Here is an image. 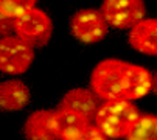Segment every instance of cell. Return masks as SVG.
<instances>
[{
    "label": "cell",
    "mask_w": 157,
    "mask_h": 140,
    "mask_svg": "<svg viewBox=\"0 0 157 140\" xmlns=\"http://www.w3.org/2000/svg\"><path fill=\"white\" fill-rule=\"evenodd\" d=\"M152 75L139 64L103 59L90 73V89L104 100H139L151 92Z\"/></svg>",
    "instance_id": "6da1fadb"
},
{
    "label": "cell",
    "mask_w": 157,
    "mask_h": 140,
    "mask_svg": "<svg viewBox=\"0 0 157 140\" xmlns=\"http://www.w3.org/2000/svg\"><path fill=\"white\" fill-rule=\"evenodd\" d=\"M139 117L140 111L131 100H104L94 120L106 138H126Z\"/></svg>",
    "instance_id": "7a4b0ae2"
},
{
    "label": "cell",
    "mask_w": 157,
    "mask_h": 140,
    "mask_svg": "<svg viewBox=\"0 0 157 140\" xmlns=\"http://www.w3.org/2000/svg\"><path fill=\"white\" fill-rule=\"evenodd\" d=\"M53 33V23L47 13L39 8H31L20 14L14 22V34L34 49L45 47Z\"/></svg>",
    "instance_id": "3957f363"
},
{
    "label": "cell",
    "mask_w": 157,
    "mask_h": 140,
    "mask_svg": "<svg viewBox=\"0 0 157 140\" xmlns=\"http://www.w3.org/2000/svg\"><path fill=\"white\" fill-rule=\"evenodd\" d=\"M34 61V47L19 36H3L0 41V70L8 75H22Z\"/></svg>",
    "instance_id": "277c9868"
},
{
    "label": "cell",
    "mask_w": 157,
    "mask_h": 140,
    "mask_svg": "<svg viewBox=\"0 0 157 140\" xmlns=\"http://www.w3.org/2000/svg\"><path fill=\"white\" fill-rule=\"evenodd\" d=\"M109 27L101 10H79L70 19V33L82 44H97L103 41L109 33Z\"/></svg>",
    "instance_id": "5b68a950"
},
{
    "label": "cell",
    "mask_w": 157,
    "mask_h": 140,
    "mask_svg": "<svg viewBox=\"0 0 157 140\" xmlns=\"http://www.w3.org/2000/svg\"><path fill=\"white\" fill-rule=\"evenodd\" d=\"M100 10L109 25L118 30H131L146 14L143 0H103Z\"/></svg>",
    "instance_id": "8992f818"
},
{
    "label": "cell",
    "mask_w": 157,
    "mask_h": 140,
    "mask_svg": "<svg viewBox=\"0 0 157 140\" xmlns=\"http://www.w3.org/2000/svg\"><path fill=\"white\" fill-rule=\"evenodd\" d=\"M128 42L136 52L157 56V19H143L129 30Z\"/></svg>",
    "instance_id": "52a82bcc"
},
{
    "label": "cell",
    "mask_w": 157,
    "mask_h": 140,
    "mask_svg": "<svg viewBox=\"0 0 157 140\" xmlns=\"http://www.w3.org/2000/svg\"><path fill=\"white\" fill-rule=\"evenodd\" d=\"M24 134L30 140H55L56 132V111H34L24 125Z\"/></svg>",
    "instance_id": "ba28073f"
},
{
    "label": "cell",
    "mask_w": 157,
    "mask_h": 140,
    "mask_svg": "<svg viewBox=\"0 0 157 140\" xmlns=\"http://www.w3.org/2000/svg\"><path fill=\"white\" fill-rule=\"evenodd\" d=\"M100 104L101 103L97 93L92 89H84V87L70 89L69 92L64 93V97L59 101V107L76 111L90 120L95 119Z\"/></svg>",
    "instance_id": "9c48e42d"
},
{
    "label": "cell",
    "mask_w": 157,
    "mask_h": 140,
    "mask_svg": "<svg viewBox=\"0 0 157 140\" xmlns=\"http://www.w3.org/2000/svg\"><path fill=\"white\" fill-rule=\"evenodd\" d=\"M89 122H92V120L84 117L82 114L76 112V111L58 107L56 109L58 138H61V140H82V134H84Z\"/></svg>",
    "instance_id": "30bf717a"
},
{
    "label": "cell",
    "mask_w": 157,
    "mask_h": 140,
    "mask_svg": "<svg viewBox=\"0 0 157 140\" xmlns=\"http://www.w3.org/2000/svg\"><path fill=\"white\" fill-rule=\"evenodd\" d=\"M31 100L30 89L20 80H8L0 84V107L2 111H20Z\"/></svg>",
    "instance_id": "8fae6325"
},
{
    "label": "cell",
    "mask_w": 157,
    "mask_h": 140,
    "mask_svg": "<svg viewBox=\"0 0 157 140\" xmlns=\"http://www.w3.org/2000/svg\"><path fill=\"white\" fill-rule=\"evenodd\" d=\"M128 140H157V115L140 114L126 137Z\"/></svg>",
    "instance_id": "7c38bea8"
},
{
    "label": "cell",
    "mask_w": 157,
    "mask_h": 140,
    "mask_svg": "<svg viewBox=\"0 0 157 140\" xmlns=\"http://www.w3.org/2000/svg\"><path fill=\"white\" fill-rule=\"evenodd\" d=\"M37 0H0V19L16 20L20 14L34 8Z\"/></svg>",
    "instance_id": "4fadbf2b"
},
{
    "label": "cell",
    "mask_w": 157,
    "mask_h": 140,
    "mask_svg": "<svg viewBox=\"0 0 157 140\" xmlns=\"http://www.w3.org/2000/svg\"><path fill=\"white\" fill-rule=\"evenodd\" d=\"M106 138L104 132L98 128V125L94 122H89V125L86 126V131L82 134V140H103Z\"/></svg>",
    "instance_id": "5bb4252c"
},
{
    "label": "cell",
    "mask_w": 157,
    "mask_h": 140,
    "mask_svg": "<svg viewBox=\"0 0 157 140\" xmlns=\"http://www.w3.org/2000/svg\"><path fill=\"white\" fill-rule=\"evenodd\" d=\"M151 92L154 95H157V72L152 75V86H151Z\"/></svg>",
    "instance_id": "9a60e30c"
}]
</instances>
